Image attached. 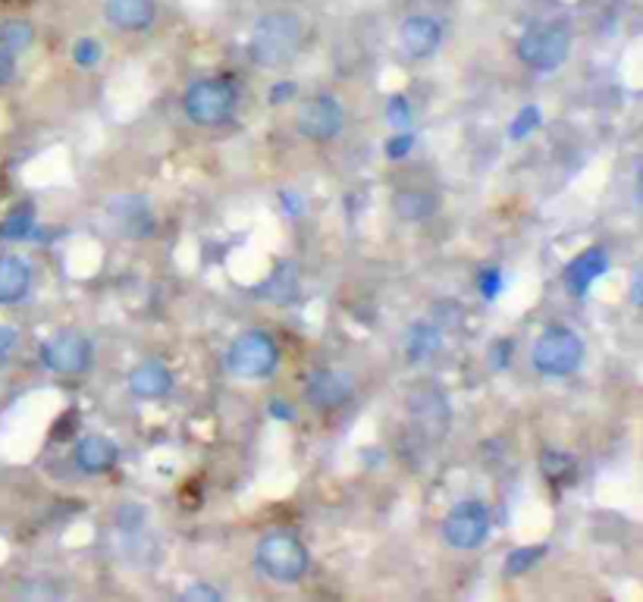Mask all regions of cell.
<instances>
[{"instance_id": "cell-10", "label": "cell", "mask_w": 643, "mask_h": 602, "mask_svg": "<svg viewBox=\"0 0 643 602\" xmlns=\"http://www.w3.org/2000/svg\"><path fill=\"white\" fill-rule=\"evenodd\" d=\"M408 412H412V421H415V431L427 440H443L449 433V421H453V412H449V402L446 396L436 389V386H417L412 398H408Z\"/></svg>"}, {"instance_id": "cell-26", "label": "cell", "mask_w": 643, "mask_h": 602, "mask_svg": "<svg viewBox=\"0 0 643 602\" xmlns=\"http://www.w3.org/2000/svg\"><path fill=\"white\" fill-rule=\"evenodd\" d=\"M386 120H389V126H396L399 132H408V126H412V103H408L405 95H393L386 101Z\"/></svg>"}, {"instance_id": "cell-17", "label": "cell", "mask_w": 643, "mask_h": 602, "mask_svg": "<svg viewBox=\"0 0 643 602\" xmlns=\"http://www.w3.org/2000/svg\"><path fill=\"white\" fill-rule=\"evenodd\" d=\"M32 289V267L17 255L0 258V305H19Z\"/></svg>"}, {"instance_id": "cell-4", "label": "cell", "mask_w": 643, "mask_h": 602, "mask_svg": "<svg viewBox=\"0 0 643 602\" xmlns=\"http://www.w3.org/2000/svg\"><path fill=\"white\" fill-rule=\"evenodd\" d=\"M515 53L524 67L537 69V72H553L558 69L568 53H572V34L565 26H531L527 32L518 38Z\"/></svg>"}, {"instance_id": "cell-2", "label": "cell", "mask_w": 643, "mask_h": 602, "mask_svg": "<svg viewBox=\"0 0 643 602\" xmlns=\"http://www.w3.org/2000/svg\"><path fill=\"white\" fill-rule=\"evenodd\" d=\"M255 562L264 578L277 581V584H296L305 578V571L311 565V555L305 550V543L296 534L274 531L258 543Z\"/></svg>"}, {"instance_id": "cell-31", "label": "cell", "mask_w": 643, "mask_h": 602, "mask_svg": "<svg viewBox=\"0 0 643 602\" xmlns=\"http://www.w3.org/2000/svg\"><path fill=\"white\" fill-rule=\"evenodd\" d=\"M182 600L186 602H220L224 600V593L220 590H214L208 584H191L186 593H182Z\"/></svg>"}, {"instance_id": "cell-11", "label": "cell", "mask_w": 643, "mask_h": 602, "mask_svg": "<svg viewBox=\"0 0 643 602\" xmlns=\"http://www.w3.org/2000/svg\"><path fill=\"white\" fill-rule=\"evenodd\" d=\"M305 398L320 412H336L355 398V379L348 377L346 371L320 367L305 383Z\"/></svg>"}, {"instance_id": "cell-35", "label": "cell", "mask_w": 643, "mask_h": 602, "mask_svg": "<svg viewBox=\"0 0 643 602\" xmlns=\"http://www.w3.org/2000/svg\"><path fill=\"white\" fill-rule=\"evenodd\" d=\"M13 69H17V53L0 51V86H7L13 79Z\"/></svg>"}, {"instance_id": "cell-12", "label": "cell", "mask_w": 643, "mask_h": 602, "mask_svg": "<svg viewBox=\"0 0 643 602\" xmlns=\"http://www.w3.org/2000/svg\"><path fill=\"white\" fill-rule=\"evenodd\" d=\"M399 41L402 51L412 60H427V57H434L439 41H443V26L427 13H415L399 26Z\"/></svg>"}, {"instance_id": "cell-3", "label": "cell", "mask_w": 643, "mask_h": 602, "mask_svg": "<svg viewBox=\"0 0 643 602\" xmlns=\"http://www.w3.org/2000/svg\"><path fill=\"white\" fill-rule=\"evenodd\" d=\"M531 362L543 377H568L584 362V339L568 327L546 329L531 348Z\"/></svg>"}, {"instance_id": "cell-16", "label": "cell", "mask_w": 643, "mask_h": 602, "mask_svg": "<svg viewBox=\"0 0 643 602\" xmlns=\"http://www.w3.org/2000/svg\"><path fill=\"white\" fill-rule=\"evenodd\" d=\"M606 270H609L606 248H587V251H581V255L565 267V286L581 298V295H587V289L593 286V279H600Z\"/></svg>"}, {"instance_id": "cell-14", "label": "cell", "mask_w": 643, "mask_h": 602, "mask_svg": "<svg viewBox=\"0 0 643 602\" xmlns=\"http://www.w3.org/2000/svg\"><path fill=\"white\" fill-rule=\"evenodd\" d=\"M110 217L122 236H129V239H148L155 233V214L145 198H113Z\"/></svg>"}, {"instance_id": "cell-34", "label": "cell", "mask_w": 643, "mask_h": 602, "mask_svg": "<svg viewBox=\"0 0 643 602\" xmlns=\"http://www.w3.org/2000/svg\"><path fill=\"white\" fill-rule=\"evenodd\" d=\"M279 198H283V210H286L289 217H301V214H305L301 195H296V191H283Z\"/></svg>"}, {"instance_id": "cell-27", "label": "cell", "mask_w": 643, "mask_h": 602, "mask_svg": "<svg viewBox=\"0 0 643 602\" xmlns=\"http://www.w3.org/2000/svg\"><path fill=\"white\" fill-rule=\"evenodd\" d=\"M101 53H105V48H101V41L98 38H82V41H76V51H72V60L79 63V67H95L98 60H101Z\"/></svg>"}, {"instance_id": "cell-32", "label": "cell", "mask_w": 643, "mask_h": 602, "mask_svg": "<svg viewBox=\"0 0 643 602\" xmlns=\"http://www.w3.org/2000/svg\"><path fill=\"white\" fill-rule=\"evenodd\" d=\"M499 289H503V274L493 267V270H484L481 274V295L487 298V302H493L496 295H499Z\"/></svg>"}, {"instance_id": "cell-29", "label": "cell", "mask_w": 643, "mask_h": 602, "mask_svg": "<svg viewBox=\"0 0 643 602\" xmlns=\"http://www.w3.org/2000/svg\"><path fill=\"white\" fill-rule=\"evenodd\" d=\"M17 329L7 327V324H0V367H7L10 358H13V352H17Z\"/></svg>"}, {"instance_id": "cell-30", "label": "cell", "mask_w": 643, "mask_h": 602, "mask_svg": "<svg viewBox=\"0 0 643 602\" xmlns=\"http://www.w3.org/2000/svg\"><path fill=\"white\" fill-rule=\"evenodd\" d=\"M568 467H572V462L565 458V455H558V452H546L543 455V471L556 481V477H568Z\"/></svg>"}, {"instance_id": "cell-22", "label": "cell", "mask_w": 643, "mask_h": 602, "mask_svg": "<svg viewBox=\"0 0 643 602\" xmlns=\"http://www.w3.org/2000/svg\"><path fill=\"white\" fill-rule=\"evenodd\" d=\"M32 41H36L32 22H26V19H7V22H0V51L22 53Z\"/></svg>"}, {"instance_id": "cell-1", "label": "cell", "mask_w": 643, "mask_h": 602, "mask_svg": "<svg viewBox=\"0 0 643 602\" xmlns=\"http://www.w3.org/2000/svg\"><path fill=\"white\" fill-rule=\"evenodd\" d=\"M301 48V19L289 10H270L255 22L248 41V57L255 67L279 69L286 67Z\"/></svg>"}, {"instance_id": "cell-9", "label": "cell", "mask_w": 643, "mask_h": 602, "mask_svg": "<svg viewBox=\"0 0 643 602\" xmlns=\"http://www.w3.org/2000/svg\"><path fill=\"white\" fill-rule=\"evenodd\" d=\"M298 132L311 141H333L346 126V110L333 95H314L298 107Z\"/></svg>"}, {"instance_id": "cell-13", "label": "cell", "mask_w": 643, "mask_h": 602, "mask_svg": "<svg viewBox=\"0 0 643 602\" xmlns=\"http://www.w3.org/2000/svg\"><path fill=\"white\" fill-rule=\"evenodd\" d=\"M105 17L120 32H145L157 19L155 0H105Z\"/></svg>"}, {"instance_id": "cell-15", "label": "cell", "mask_w": 643, "mask_h": 602, "mask_svg": "<svg viewBox=\"0 0 643 602\" xmlns=\"http://www.w3.org/2000/svg\"><path fill=\"white\" fill-rule=\"evenodd\" d=\"M120 462V448L113 440H107L101 433H91V436H82L76 443V465L86 474H105L110 467Z\"/></svg>"}, {"instance_id": "cell-8", "label": "cell", "mask_w": 643, "mask_h": 602, "mask_svg": "<svg viewBox=\"0 0 643 602\" xmlns=\"http://www.w3.org/2000/svg\"><path fill=\"white\" fill-rule=\"evenodd\" d=\"M489 534V512L481 502H458L443 521V540L453 550H477Z\"/></svg>"}, {"instance_id": "cell-5", "label": "cell", "mask_w": 643, "mask_h": 602, "mask_svg": "<svg viewBox=\"0 0 643 602\" xmlns=\"http://www.w3.org/2000/svg\"><path fill=\"white\" fill-rule=\"evenodd\" d=\"M236 110V88L224 76L198 79L186 88V114L195 126H220Z\"/></svg>"}, {"instance_id": "cell-21", "label": "cell", "mask_w": 643, "mask_h": 602, "mask_svg": "<svg viewBox=\"0 0 643 602\" xmlns=\"http://www.w3.org/2000/svg\"><path fill=\"white\" fill-rule=\"evenodd\" d=\"M261 295L274 305H293L298 298V270L296 264L283 260L274 274L267 276V283L261 286Z\"/></svg>"}, {"instance_id": "cell-28", "label": "cell", "mask_w": 643, "mask_h": 602, "mask_svg": "<svg viewBox=\"0 0 643 602\" xmlns=\"http://www.w3.org/2000/svg\"><path fill=\"white\" fill-rule=\"evenodd\" d=\"M412 148H415V136L412 132H399V136H393L386 141V157L389 160H402Z\"/></svg>"}, {"instance_id": "cell-36", "label": "cell", "mask_w": 643, "mask_h": 602, "mask_svg": "<svg viewBox=\"0 0 643 602\" xmlns=\"http://www.w3.org/2000/svg\"><path fill=\"white\" fill-rule=\"evenodd\" d=\"M270 417H277V421H293V417H296V408L286 405L283 398H277V402L270 405Z\"/></svg>"}, {"instance_id": "cell-25", "label": "cell", "mask_w": 643, "mask_h": 602, "mask_svg": "<svg viewBox=\"0 0 643 602\" xmlns=\"http://www.w3.org/2000/svg\"><path fill=\"white\" fill-rule=\"evenodd\" d=\"M540 120H543V117H540L537 107H534V103H527V107H522V110H518V117L512 120L508 138H512V141H522V138H527L531 132H534V129H537Z\"/></svg>"}, {"instance_id": "cell-7", "label": "cell", "mask_w": 643, "mask_h": 602, "mask_svg": "<svg viewBox=\"0 0 643 602\" xmlns=\"http://www.w3.org/2000/svg\"><path fill=\"white\" fill-rule=\"evenodd\" d=\"M41 362L53 374H67V377H79L91 367V343L79 329H63L53 339L41 345Z\"/></svg>"}, {"instance_id": "cell-6", "label": "cell", "mask_w": 643, "mask_h": 602, "mask_svg": "<svg viewBox=\"0 0 643 602\" xmlns=\"http://www.w3.org/2000/svg\"><path fill=\"white\" fill-rule=\"evenodd\" d=\"M227 364L236 377L245 379L270 377L279 364V348L267 333H261V329H248L243 336H236V343L229 345Z\"/></svg>"}, {"instance_id": "cell-24", "label": "cell", "mask_w": 643, "mask_h": 602, "mask_svg": "<svg viewBox=\"0 0 643 602\" xmlns=\"http://www.w3.org/2000/svg\"><path fill=\"white\" fill-rule=\"evenodd\" d=\"M546 546H518V550L508 552V559H505L503 574L505 578H518L524 571H531L537 565L540 559H546Z\"/></svg>"}, {"instance_id": "cell-37", "label": "cell", "mask_w": 643, "mask_h": 602, "mask_svg": "<svg viewBox=\"0 0 643 602\" xmlns=\"http://www.w3.org/2000/svg\"><path fill=\"white\" fill-rule=\"evenodd\" d=\"M496 358H493V367H499L503 371L505 364H508V355H512V339H503V343H496Z\"/></svg>"}, {"instance_id": "cell-23", "label": "cell", "mask_w": 643, "mask_h": 602, "mask_svg": "<svg viewBox=\"0 0 643 602\" xmlns=\"http://www.w3.org/2000/svg\"><path fill=\"white\" fill-rule=\"evenodd\" d=\"M36 233V210L29 205L17 207L3 224H0V239H10V241H22L29 239Z\"/></svg>"}, {"instance_id": "cell-18", "label": "cell", "mask_w": 643, "mask_h": 602, "mask_svg": "<svg viewBox=\"0 0 643 602\" xmlns=\"http://www.w3.org/2000/svg\"><path fill=\"white\" fill-rule=\"evenodd\" d=\"M129 389H132V396L139 398L167 396V393L174 389V374H170L164 364L145 362L129 374Z\"/></svg>"}, {"instance_id": "cell-20", "label": "cell", "mask_w": 643, "mask_h": 602, "mask_svg": "<svg viewBox=\"0 0 643 602\" xmlns=\"http://www.w3.org/2000/svg\"><path fill=\"white\" fill-rule=\"evenodd\" d=\"M393 210L399 214L402 220L417 224V220H427L436 214V195L424 189H402L393 195Z\"/></svg>"}, {"instance_id": "cell-33", "label": "cell", "mask_w": 643, "mask_h": 602, "mask_svg": "<svg viewBox=\"0 0 643 602\" xmlns=\"http://www.w3.org/2000/svg\"><path fill=\"white\" fill-rule=\"evenodd\" d=\"M296 95H298L296 82H277V86L270 88V103H274V107H279V103L293 101Z\"/></svg>"}, {"instance_id": "cell-19", "label": "cell", "mask_w": 643, "mask_h": 602, "mask_svg": "<svg viewBox=\"0 0 643 602\" xmlns=\"http://www.w3.org/2000/svg\"><path fill=\"white\" fill-rule=\"evenodd\" d=\"M443 345V329L431 324V320H417L405 333V355L412 364H424L434 358Z\"/></svg>"}]
</instances>
